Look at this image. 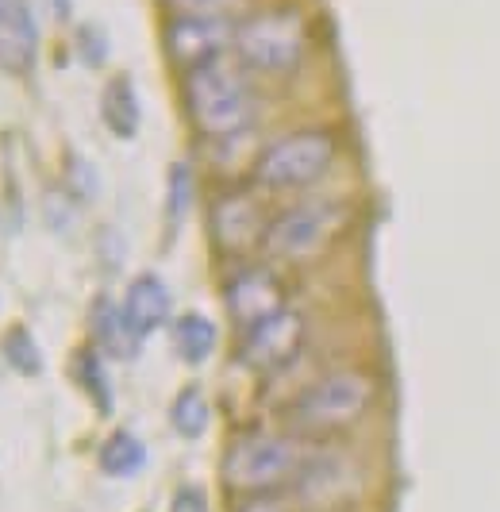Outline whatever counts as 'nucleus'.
I'll use <instances>...</instances> for the list:
<instances>
[{
	"instance_id": "f257e3e1",
	"label": "nucleus",
	"mask_w": 500,
	"mask_h": 512,
	"mask_svg": "<svg viewBox=\"0 0 500 512\" xmlns=\"http://www.w3.org/2000/svg\"><path fill=\"white\" fill-rule=\"evenodd\" d=\"M181 101L189 112V124L212 143L247 135L254 112H258L254 85L247 81V70L239 66V58H231V54L189 70L181 81Z\"/></svg>"
},
{
	"instance_id": "f03ea898",
	"label": "nucleus",
	"mask_w": 500,
	"mask_h": 512,
	"mask_svg": "<svg viewBox=\"0 0 500 512\" xmlns=\"http://www.w3.org/2000/svg\"><path fill=\"white\" fill-rule=\"evenodd\" d=\"M312 459L308 439L297 432H266L250 428L227 443L220 478L231 493L239 497H266V493H285L297 486L300 470Z\"/></svg>"
},
{
	"instance_id": "7ed1b4c3",
	"label": "nucleus",
	"mask_w": 500,
	"mask_h": 512,
	"mask_svg": "<svg viewBox=\"0 0 500 512\" xmlns=\"http://www.w3.org/2000/svg\"><path fill=\"white\" fill-rule=\"evenodd\" d=\"M377 405V382L374 374L347 366V370H331L312 385H304L297 401L289 405V432L300 439H335L358 428Z\"/></svg>"
},
{
	"instance_id": "20e7f679",
	"label": "nucleus",
	"mask_w": 500,
	"mask_h": 512,
	"mask_svg": "<svg viewBox=\"0 0 500 512\" xmlns=\"http://www.w3.org/2000/svg\"><path fill=\"white\" fill-rule=\"evenodd\" d=\"M231 54L250 74H293L308 54V20L293 4H274L235 27Z\"/></svg>"
},
{
	"instance_id": "39448f33",
	"label": "nucleus",
	"mask_w": 500,
	"mask_h": 512,
	"mask_svg": "<svg viewBox=\"0 0 500 512\" xmlns=\"http://www.w3.org/2000/svg\"><path fill=\"white\" fill-rule=\"evenodd\" d=\"M339 158V139L327 128H300L266 143L250 174L254 185L266 193H297L327 178V170Z\"/></svg>"
},
{
	"instance_id": "423d86ee",
	"label": "nucleus",
	"mask_w": 500,
	"mask_h": 512,
	"mask_svg": "<svg viewBox=\"0 0 500 512\" xmlns=\"http://www.w3.org/2000/svg\"><path fill=\"white\" fill-rule=\"evenodd\" d=\"M350 228V205L343 201H300V205L281 208L266 239H262V255L270 262L300 266L320 258L327 247H335Z\"/></svg>"
},
{
	"instance_id": "0eeeda50",
	"label": "nucleus",
	"mask_w": 500,
	"mask_h": 512,
	"mask_svg": "<svg viewBox=\"0 0 500 512\" xmlns=\"http://www.w3.org/2000/svg\"><path fill=\"white\" fill-rule=\"evenodd\" d=\"M235 27L239 20L224 16H170L162 27V47L177 70H197L204 62H216L235 47Z\"/></svg>"
},
{
	"instance_id": "6e6552de",
	"label": "nucleus",
	"mask_w": 500,
	"mask_h": 512,
	"mask_svg": "<svg viewBox=\"0 0 500 512\" xmlns=\"http://www.w3.org/2000/svg\"><path fill=\"white\" fill-rule=\"evenodd\" d=\"M266 228H270V220H266V212L258 205V197L247 193V189H227L208 208L212 247L227 258H243L254 247H262Z\"/></svg>"
},
{
	"instance_id": "1a4fd4ad",
	"label": "nucleus",
	"mask_w": 500,
	"mask_h": 512,
	"mask_svg": "<svg viewBox=\"0 0 500 512\" xmlns=\"http://www.w3.org/2000/svg\"><path fill=\"white\" fill-rule=\"evenodd\" d=\"M308 324L297 308H281L239 335V362L254 374H277L300 355Z\"/></svg>"
},
{
	"instance_id": "9d476101",
	"label": "nucleus",
	"mask_w": 500,
	"mask_h": 512,
	"mask_svg": "<svg viewBox=\"0 0 500 512\" xmlns=\"http://www.w3.org/2000/svg\"><path fill=\"white\" fill-rule=\"evenodd\" d=\"M224 308L239 332H247L254 324H262L266 316L289 308L285 305L281 274H277L274 266H266V262H250V266L231 270V278L224 282Z\"/></svg>"
},
{
	"instance_id": "9b49d317",
	"label": "nucleus",
	"mask_w": 500,
	"mask_h": 512,
	"mask_svg": "<svg viewBox=\"0 0 500 512\" xmlns=\"http://www.w3.org/2000/svg\"><path fill=\"white\" fill-rule=\"evenodd\" d=\"M350 493H354V474L347 459L324 455V451H312V459L293 486L297 505H304L308 512H343V501H350Z\"/></svg>"
},
{
	"instance_id": "f8f14e48",
	"label": "nucleus",
	"mask_w": 500,
	"mask_h": 512,
	"mask_svg": "<svg viewBox=\"0 0 500 512\" xmlns=\"http://www.w3.org/2000/svg\"><path fill=\"white\" fill-rule=\"evenodd\" d=\"M39 62V20L31 0H0V70L27 77Z\"/></svg>"
},
{
	"instance_id": "ddd939ff",
	"label": "nucleus",
	"mask_w": 500,
	"mask_h": 512,
	"mask_svg": "<svg viewBox=\"0 0 500 512\" xmlns=\"http://www.w3.org/2000/svg\"><path fill=\"white\" fill-rule=\"evenodd\" d=\"M120 305H124V316L127 324L135 328V335L150 339L158 328L170 324V316H174V293H170V285L162 282L158 274H135L127 282Z\"/></svg>"
},
{
	"instance_id": "4468645a",
	"label": "nucleus",
	"mask_w": 500,
	"mask_h": 512,
	"mask_svg": "<svg viewBox=\"0 0 500 512\" xmlns=\"http://www.w3.org/2000/svg\"><path fill=\"white\" fill-rule=\"evenodd\" d=\"M89 339H93V347L100 355L112 362H135L139 351H143V339L127 324L124 305L112 301L108 293H100L97 301L89 305Z\"/></svg>"
},
{
	"instance_id": "2eb2a0df",
	"label": "nucleus",
	"mask_w": 500,
	"mask_h": 512,
	"mask_svg": "<svg viewBox=\"0 0 500 512\" xmlns=\"http://www.w3.org/2000/svg\"><path fill=\"white\" fill-rule=\"evenodd\" d=\"M100 120L116 139L131 143L143 128V101L135 93L131 74H112L100 89Z\"/></svg>"
},
{
	"instance_id": "dca6fc26",
	"label": "nucleus",
	"mask_w": 500,
	"mask_h": 512,
	"mask_svg": "<svg viewBox=\"0 0 500 512\" xmlns=\"http://www.w3.org/2000/svg\"><path fill=\"white\" fill-rule=\"evenodd\" d=\"M70 378L77 382V389L89 397V405L108 420L116 412V389H112V378H108V359L100 355L93 343L77 347L74 359H70Z\"/></svg>"
},
{
	"instance_id": "f3484780",
	"label": "nucleus",
	"mask_w": 500,
	"mask_h": 512,
	"mask_svg": "<svg viewBox=\"0 0 500 512\" xmlns=\"http://www.w3.org/2000/svg\"><path fill=\"white\" fill-rule=\"evenodd\" d=\"M170 339H174V355L185 366H204L220 347V328L204 312H181L170 324Z\"/></svg>"
},
{
	"instance_id": "a211bd4d",
	"label": "nucleus",
	"mask_w": 500,
	"mask_h": 512,
	"mask_svg": "<svg viewBox=\"0 0 500 512\" xmlns=\"http://www.w3.org/2000/svg\"><path fill=\"white\" fill-rule=\"evenodd\" d=\"M147 443L135 436V432H127V428H116V432H108L104 443H100L97 451V466L100 474H108V478H135V474H143L147 470Z\"/></svg>"
},
{
	"instance_id": "6ab92c4d",
	"label": "nucleus",
	"mask_w": 500,
	"mask_h": 512,
	"mask_svg": "<svg viewBox=\"0 0 500 512\" xmlns=\"http://www.w3.org/2000/svg\"><path fill=\"white\" fill-rule=\"evenodd\" d=\"M170 428L181 439H200L212 428V401L204 385H181L177 397L170 401Z\"/></svg>"
},
{
	"instance_id": "aec40b11",
	"label": "nucleus",
	"mask_w": 500,
	"mask_h": 512,
	"mask_svg": "<svg viewBox=\"0 0 500 512\" xmlns=\"http://www.w3.org/2000/svg\"><path fill=\"white\" fill-rule=\"evenodd\" d=\"M197 205V174H193V162L177 158L166 170V228L177 231L185 224V216Z\"/></svg>"
},
{
	"instance_id": "412c9836",
	"label": "nucleus",
	"mask_w": 500,
	"mask_h": 512,
	"mask_svg": "<svg viewBox=\"0 0 500 512\" xmlns=\"http://www.w3.org/2000/svg\"><path fill=\"white\" fill-rule=\"evenodd\" d=\"M0 355L8 362V370L12 374H20V378H39L43 374V347H39V339L31 335L27 324H12L4 339H0Z\"/></svg>"
},
{
	"instance_id": "4be33fe9",
	"label": "nucleus",
	"mask_w": 500,
	"mask_h": 512,
	"mask_svg": "<svg viewBox=\"0 0 500 512\" xmlns=\"http://www.w3.org/2000/svg\"><path fill=\"white\" fill-rule=\"evenodd\" d=\"M81 201H77L74 193L62 185V189H50L47 193V205H43V212H47V224L50 231H58V235H70V231L77 228V216H81Z\"/></svg>"
},
{
	"instance_id": "5701e85b",
	"label": "nucleus",
	"mask_w": 500,
	"mask_h": 512,
	"mask_svg": "<svg viewBox=\"0 0 500 512\" xmlns=\"http://www.w3.org/2000/svg\"><path fill=\"white\" fill-rule=\"evenodd\" d=\"M74 47H77V58L89 66V70H100L104 62H108V51H112V43H108V31L97 24H81L74 31Z\"/></svg>"
},
{
	"instance_id": "b1692460",
	"label": "nucleus",
	"mask_w": 500,
	"mask_h": 512,
	"mask_svg": "<svg viewBox=\"0 0 500 512\" xmlns=\"http://www.w3.org/2000/svg\"><path fill=\"white\" fill-rule=\"evenodd\" d=\"M174 16H224V20H243L247 0H162Z\"/></svg>"
},
{
	"instance_id": "393cba45",
	"label": "nucleus",
	"mask_w": 500,
	"mask_h": 512,
	"mask_svg": "<svg viewBox=\"0 0 500 512\" xmlns=\"http://www.w3.org/2000/svg\"><path fill=\"white\" fill-rule=\"evenodd\" d=\"M66 189L74 193L77 201H93L97 197V170H93V162H85L81 154H70L66 158Z\"/></svg>"
},
{
	"instance_id": "a878e982",
	"label": "nucleus",
	"mask_w": 500,
	"mask_h": 512,
	"mask_svg": "<svg viewBox=\"0 0 500 512\" xmlns=\"http://www.w3.org/2000/svg\"><path fill=\"white\" fill-rule=\"evenodd\" d=\"M166 512H212V505H208L204 486L185 482V486H177L174 493H170V509Z\"/></svg>"
},
{
	"instance_id": "bb28decb",
	"label": "nucleus",
	"mask_w": 500,
	"mask_h": 512,
	"mask_svg": "<svg viewBox=\"0 0 500 512\" xmlns=\"http://www.w3.org/2000/svg\"><path fill=\"white\" fill-rule=\"evenodd\" d=\"M235 512H293L285 493H266V497H243Z\"/></svg>"
},
{
	"instance_id": "cd10ccee",
	"label": "nucleus",
	"mask_w": 500,
	"mask_h": 512,
	"mask_svg": "<svg viewBox=\"0 0 500 512\" xmlns=\"http://www.w3.org/2000/svg\"><path fill=\"white\" fill-rule=\"evenodd\" d=\"M0 297H4V293H0Z\"/></svg>"
}]
</instances>
